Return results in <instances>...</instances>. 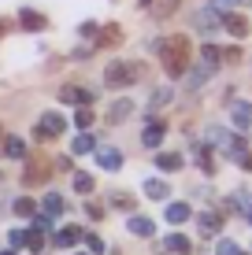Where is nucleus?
Instances as JSON below:
<instances>
[{
    "mask_svg": "<svg viewBox=\"0 0 252 255\" xmlns=\"http://www.w3.org/2000/svg\"><path fill=\"white\" fill-rule=\"evenodd\" d=\"M156 52L163 59V70L171 78H182L189 70V41L186 37H167V41H156Z\"/></svg>",
    "mask_w": 252,
    "mask_h": 255,
    "instance_id": "nucleus-1",
    "label": "nucleus"
},
{
    "mask_svg": "<svg viewBox=\"0 0 252 255\" xmlns=\"http://www.w3.org/2000/svg\"><path fill=\"white\" fill-rule=\"evenodd\" d=\"M141 74H145L141 63H134V59H119V63H111L108 70H104V85H108V89H126V85L141 82Z\"/></svg>",
    "mask_w": 252,
    "mask_h": 255,
    "instance_id": "nucleus-2",
    "label": "nucleus"
},
{
    "mask_svg": "<svg viewBox=\"0 0 252 255\" xmlns=\"http://www.w3.org/2000/svg\"><path fill=\"white\" fill-rule=\"evenodd\" d=\"M48 174H52L48 159H45V155H33V159L26 163V170H22V181H26V185H45Z\"/></svg>",
    "mask_w": 252,
    "mask_h": 255,
    "instance_id": "nucleus-3",
    "label": "nucleus"
},
{
    "mask_svg": "<svg viewBox=\"0 0 252 255\" xmlns=\"http://www.w3.org/2000/svg\"><path fill=\"white\" fill-rule=\"evenodd\" d=\"M63 126L67 119L56 115V111H48V115H41V126H37V140H52V137H63Z\"/></svg>",
    "mask_w": 252,
    "mask_h": 255,
    "instance_id": "nucleus-4",
    "label": "nucleus"
},
{
    "mask_svg": "<svg viewBox=\"0 0 252 255\" xmlns=\"http://www.w3.org/2000/svg\"><path fill=\"white\" fill-rule=\"evenodd\" d=\"M93 89H82V85H63V89H59V100L63 104H78V108H82V104H93Z\"/></svg>",
    "mask_w": 252,
    "mask_h": 255,
    "instance_id": "nucleus-5",
    "label": "nucleus"
},
{
    "mask_svg": "<svg viewBox=\"0 0 252 255\" xmlns=\"http://www.w3.org/2000/svg\"><path fill=\"white\" fill-rule=\"evenodd\" d=\"M223 26H227V33H234V37H249V19L245 15H234V11H223Z\"/></svg>",
    "mask_w": 252,
    "mask_h": 255,
    "instance_id": "nucleus-6",
    "label": "nucleus"
},
{
    "mask_svg": "<svg viewBox=\"0 0 252 255\" xmlns=\"http://www.w3.org/2000/svg\"><path fill=\"white\" fill-rule=\"evenodd\" d=\"M163 133H167V126H163L160 119H152L149 126H145V133H141V144H145V148H160Z\"/></svg>",
    "mask_w": 252,
    "mask_h": 255,
    "instance_id": "nucleus-7",
    "label": "nucleus"
},
{
    "mask_svg": "<svg viewBox=\"0 0 252 255\" xmlns=\"http://www.w3.org/2000/svg\"><path fill=\"white\" fill-rule=\"evenodd\" d=\"M197 230H201V237H212L223 230V215H215V211H204L201 218H197Z\"/></svg>",
    "mask_w": 252,
    "mask_h": 255,
    "instance_id": "nucleus-8",
    "label": "nucleus"
},
{
    "mask_svg": "<svg viewBox=\"0 0 252 255\" xmlns=\"http://www.w3.org/2000/svg\"><path fill=\"white\" fill-rule=\"evenodd\" d=\"M212 74H215V70L208 67V63H201L197 70H186V74H182V82H186L189 89H201V85H204V82H208V78H212Z\"/></svg>",
    "mask_w": 252,
    "mask_h": 255,
    "instance_id": "nucleus-9",
    "label": "nucleus"
},
{
    "mask_svg": "<svg viewBox=\"0 0 252 255\" xmlns=\"http://www.w3.org/2000/svg\"><path fill=\"white\" fill-rule=\"evenodd\" d=\"M230 119H234V126H238V129H249V126H252V104H245V100L234 104V108H230Z\"/></svg>",
    "mask_w": 252,
    "mask_h": 255,
    "instance_id": "nucleus-10",
    "label": "nucleus"
},
{
    "mask_svg": "<svg viewBox=\"0 0 252 255\" xmlns=\"http://www.w3.org/2000/svg\"><path fill=\"white\" fill-rule=\"evenodd\" d=\"M119 41H123V30H119V26H104V30H97L93 45H100V48H111V45H119Z\"/></svg>",
    "mask_w": 252,
    "mask_h": 255,
    "instance_id": "nucleus-11",
    "label": "nucleus"
},
{
    "mask_svg": "<svg viewBox=\"0 0 252 255\" xmlns=\"http://www.w3.org/2000/svg\"><path fill=\"white\" fill-rule=\"evenodd\" d=\"M97 163L104 166V170H119V166H123V155H119L115 148H100V152H97Z\"/></svg>",
    "mask_w": 252,
    "mask_h": 255,
    "instance_id": "nucleus-12",
    "label": "nucleus"
},
{
    "mask_svg": "<svg viewBox=\"0 0 252 255\" xmlns=\"http://www.w3.org/2000/svg\"><path fill=\"white\" fill-rule=\"evenodd\" d=\"M130 233H137V237H156V222H152V218L134 215V218H130Z\"/></svg>",
    "mask_w": 252,
    "mask_h": 255,
    "instance_id": "nucleus-13",
    "label": "nucleus"
},
{
    "mask_svg": "<svg viewBox=\"0 0 252 255\" xmlns=\"http://www.w3.org/2000/svg\"><path fill=\"white\" fill-rule=\"evenodd\" d=\"M82 237H85V233L78 230V226H63V230L56 233V244H59V248H71V244H78Z\"/></svg>",
    "mask_w": 252,
    "mask_h": 255,
    "instance_id": "nucleus-14",
    "label": "nucleus"
},
{
    "mask_svg": "<svg viewBox=\"0 0 252 255\" xmlns=\"http://www.w3.org/2000/svg\"><path fill=\"white\" fill-rule=\"evenodd\" d=\"M41 211H45L48 218H52V215H63V211H67V200L59 196V192H48V196H45V204H41Z\"/></svg>",
    "mask_w": 252,
    "mask_h": 255,
    "instance_id": "nucleus-15",
    "label": "nucleus"
},
{
    "mask_svg": "<svg viewBox=\"0 0 252 255\" xmlns=\"http://www.w3.org/2000/svg\"><path fill=\"white\" fill-rule=\"evenodd\" d=\"M167 181H160V178H149V181H145V196H149V200H167Z\"/></svg>",
    "mask_w": 252,
    "mask_h": 255,
    "instance_id": "nucleus-16",
    "label": "nucleus"
},
{
    "mask_svg": "<svg viewBox=\"0 0 252 255\" xmlns=\"http://www.w3.org/2000/svg\"><path fill=\"white\" fill-rule=\"evenodd\" d=\"M178 4L182 0H152V15L156 19H171V15L178 11Z\"/></svg>",
    "mask_w": 252,
    "mask_h": 255,
    "instance_id": "nucleus-17",
    "label": "nucleus"
},
{
    "mask_svg": "<svg viewBox=\"0 0 252 255\" xmlns=\"http://www.w3.org/2000/svg\"><path fill=\"white\" fill-rule=\"evenodd\" d=\"M19 22L26 26V30H45V26H48V19H45V15H37V11H30V7H26V11L19 15Z\"/></svg>",
    "mask_w": 252,
    "mask_h": 255,
    "instance_id": "nucleus-18",
    "label": "nucleus"
},
{
    "mask_svg": "<svg viewBox=\"0 0 252 255\" xmlns=\"http://www.w3.org/2000/svg\"><path fill=\"white\" fill-rule=\"evenodd\" d=\"M130 111H134V104H130L126 96H123V100H115V104H111V111H108V122H123V119L130 115Z\"/></svg>",
    "mask_w": 252,
    "mask_h": 255,
    "instance_id": "nucleus-19",
    "label": "nucleus"
},
{
    "mask_svg": "<svg viewBox=\"0 0 252 255\" xmlns=\"http://www.w3.org/2000/svg\"><path fill=\"white\" fill-rule=\"evenodd\" d=\"M156 166L160 170H182V155L178 152H160L156 155Z\"/></svg>",
    "mask_w": 252,
    "mask_h": 255,
    "instance_id": "nucleus-20",
    "label": "nucleus"
},
{
    "mask_svg": "<svg viewBox=\"0 0 252 255\" xmlns=\"http://www.w3.org/2000/svg\"><path fill=\"white\" fill-rule=\"evenodd\" d=\"M201 63H208L212 70H219V63H223V52L215 48V45H204V48H201Z\"/></svg>",
    "mask_w": 252,
    "mask_h": 255,
    "instance_id": "nucleus-21",
    "label": "nucleus"
},
{
    "mask_svg": "<svg viewBox=\"0 0 252 255\" xmlns=\"http://www.w3.org/2000/svg\"><path fill=\"white\" fill-rule=\"evenodd\" d=\"M4 152L11 155V159H26V144L19 137H4Z\"/></svg>",
    "mask_w": 252,
    "mask_h": 255,
    "instance_id": "nucleus-22",
    "label": "nucleus"
},
{
    "mask_svg": "<svg viewBox=\"0 0 252 255\" xmlns=\"http://www.w3.org/2000/svg\"><path fill=\"white\" fill-rule=\"evenodd\" d=\"M189 215H193V211H189V204H171V207H167V222H175V226L186 222Z\"/></svg>",
    "mask_w": 252,
    "mask_h": 255,
    "instance_id": "nucleus-23",
    "label": "nucleus"
},
{
    "mask_svg": "<svg viewBox=\"0 0 252 255\" xmlns=\"http://www.w3.org/2000/svg\"><path fill=\"white\" fill-rule=\"evenodd\" d=\"M93 185H97V181H93V174H74V192L89 196V192H93Z\"/></svg>",
    "mask_w": 252,
    "mask_h": 255,
    "instance_id": "nucleus-24",
    "label": "nucleus"
},
{
    "mask_svg": "<svg viewBox=\"0 0 252 255\" xmlns=\"http://www.w3.org/2000/svg\"><path fill=\"white\" fill-rule=\"evenodd\" d=\"M93 148H97V140H93L89 133H82V137H74V155H89Z\"/></svg>",
    "mask_w": 252,
    "mask_h": 255,
    "instance_id": "nucleus-25",
    "label": "nucleus"
},
{
    "mask_svg": "<svg viewBox=\"0 0 252 255\" xmlns=\"http://www.w3.org/2000/svg\"><path fill=\"white\" fill-rule=\"evenodd\" d=\"M167 248L178 252V255H189V241H186L182 233H171V237H167Z\"/></svg>",
    "mask_w": 252,
    "mask_h": 255,
    "instance_id": "nucleus-26",
    "label": "nucleus"
},
{
    "mask_svg": "<svg viewBox=\"0 0 252 255\" xmlns=\"http://www.w3.org/2000/svg\"><path fill=\"white\" fill-rule=\"evenodd\" d=\"M208 144L227 148V144H230V133H227V129H219V126H212V129H208Z\"/></svg>",
    "mask_w": 252,
    "mask_h": 255,
    "instance_id": "nucleus-27",
    "label": "nucleus"
},
{
    "mask_svg": "<svg viewBox=\"0 0 252 255\" xmlns=\"http://www.w3.org/2000/svg\"><path fill=\"white\" fill-rule=\"evenodd\" d=\"M15 215H22V218H33V215H37V204H33V200H15Z\"/></svg>",
    "mask_w": 252,
    "mask_h": 255,
    "instance_id": "nucleus-28",
    "label": "nucleus"
},
{
    "mask_svg": "<svg viewBox=\"0 0 252 255\" xmlns=\"http://www.w3.org/2000/svg\"><path fill=\"white\" fill-rule=\"evenodd\" d=\"M74 122H78V126H82V129H89V126H93V111H89V104H82V108H78Z\"/></svg>",
    "mask_w": 252,
    "mask_h": 255,
    "instance_id": "nucleus-29",
    "label": "nucleus"
},
{
    "mask_svg": "<svg viewBox=\"0 0 252 255\" xmlns=\"http://www.w3.org/2000/svg\"><path fill=\"white\" fill-rule=\"evenodd\" d=\"M85 248H89V255H104L108 248H104V241L100 237H93V233H85Z\"/></svg>",
    "mask_w": 252,
    "mask_h": 255,
    "instance_id": "nucleus-30",
    "label": "nucleus"
},
{
    "mask_svg": "<svg viewBox=\"0 0 252 255\" xmlns=\"http://www.w3.org/2000/svg\"><path fill=\"white\" fill-rule=\"evenodd\" d=\"M111 204L123 207V211H134V196H126V192H111Z\"/></svg>",
    "mask_w": 252,
    "mask_h": 255,
    "instance_id": "nucleus-31",
    "label": "nucleus"
},
{
    "mask_svg": "<svg viewBox=\"0 0 252 255\" xmlns=\"http://www.w3.org/2000/svg\"><path fill=\"white\" fill-rule=\"evenodd\" d=\"M7 241H11V248H26L30 233H26V230H11V233H7Z\"/></svg>",
    "mask_w": 252,
    "mask_h": 255,
    "instance_id": "nucleus-32",
    "label": "nucleus"
},
{
    "mask_svg": "<svg viewBox=\"0 0 252 255\" xmlns=\"http://www.w3.org/2000/svg\"><path fill=\"white\" fill-rule=\"evenodd\" d=\"M167 100H171V89H156V93H152V100H149V111H152V108H163Z\"/></svg>",
    "mask_w": 252,
    "mask_h": 255,
    "instance_id": "nucleus-33",
    "label": "nucleus"
},
{
    "mask_svg": "<svg viewBox=\"0 0 252 255\" xmlns=\"http://www.w3.org/2000/svg\"><path fill=\"white\" fill-rule=\"evenodd\" d=\"M215 255H245V252H241V248H238L234 241H219V248H215Z\"/></svg>",
    "mask_w": 252,
    "mask_h": 255,
    "instance_id": "nucleus-34",
    "label": "nucleus"
},
{
    "mask_svg": "<svg viewBox=\"0 0 252 255\" xmlns=\"http://www.w3.org/2000/svg\"><path fill=\"white\" fill-rule=\"evenodd\" d=\"M219 19H223V15H215V11H201V15H197V22H201V26H212V30L219 26Z\"/></svg>",
    "mask_w": 252,
    "mask_h": 255,
    "instance_id": "nucleus-35",
    "label": "nucleus"
},
{
    "mask_svg": "<svg viewBox=\"0 0 252 255\" xmlns=\"http://www.w3.org/2000/svg\"><path fill=\"white\" fill-rule=\"evenodd\" d=\"M97 30H100V26H93V22H82V30H78V33H82V37H97Z\"/></svg>",
    "mask_w": 252,
    "mask_h": 255,
    "instance_id": "nucleus-36",
    "label": "nucleus"
},
{
    "mask_svg": "<svg viewBox=\"0 0 252 255\" xmlns=\"http://www.w3.org/2000/svg\"><path fill=\"white\" fill-rule=\"evenodd\" d=\"M230 4H238V0H212V7H219V11H227Z\"/></svg>",
    "mask_w": 252,
    "mask_h": 255,
    "instance_id": "nucleus-37",
    "label": "nucleus"
},
{
    "mask_svg": "<svg viewBox=\"0 0 252 255\" xmlns=\"http://www.w3.org/2000/svg\"><path fill=\"white\" fill-rule=\"evenodd\" d=\"M0 155H4V129H0Z\"/></svg>",
    "mask_w": 252,
    "mask_h": 255,
    "instance_id": "nucleus-38",
    "label": "nucleus"
},
{
    "mask_svg": "<svg viewBox=\"0 0 252 255\" xmlns=\"http://www.w3.org/2000/svg\"><path fill=\"white\" fill-rule=\"evenodd\" d=\"M141 7H152V0H141Z\"/></svg>",
    "mask_w": 252,
    "mask_h": 255,
    "instance_id": "nucleus-39",
    "label": "nucleus"
},
{
    "mask_svg": "<svg viewBox=\"0 0 252 255\" xmlns=\"http://www.w3.org/2000/svg\"><path fill=\"white\" fill-rule=\"evenodd\" d=\"M0 255H15V252H11V248H7V252H0Z\"/></svg>",
    "mask_w": 252,
    "mask_h": 255,
    "instance_id": "nucleus-40",
    "label": "nucleus"
},
{
    "mask_svg": "<svg viewBox=\"0 0 252 255\" xmlns=\"http://www.w3.org/2000/svg\"><path fill=\"white\" fill-rule=\"evenodd\" d=\"M249 222H252V211H249Z\"/></svg>",
    "mask_w": 252,
    "mask_h": 255,
    "instance_id": "nucleus-41",
    "label": "nucleus"
}]
</instances>
